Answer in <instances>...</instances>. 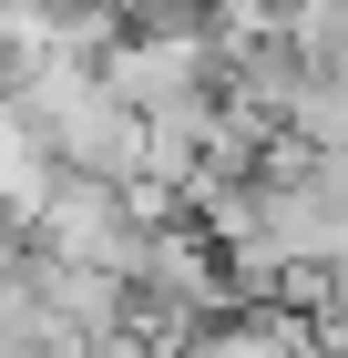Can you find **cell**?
<instances>
[{
    "instance_id": "cell-1",
    "label": "cell",
    "mask_w": 348,
    "mask_h": 358,
    "mask_svg": "<svg viewBox=\"0 0 348 358\" xmlns=\"http://www.w3.org/2000/svg\"><path fill=\"white\" fill-rule=\"evenodd\" d=\"M144 236H154V225L134 215L123 174H82V164H62L52 205L31 215V246L82 256V266H113V276H144Z\"/></svg>"
},
{
    "instance_id": "cell-2",
    "label": "cell",
    "mask_w": 348,
    "mask_h": 358,
    "mask_svg": "<svg viewBox=\"0 0 348 358\" xmlns=\"http://www.w3.org/2000/svg\"><path fill=\"white\" fill-rule=\"evenodd\" d=\"M21 276H31V297L52 307L62 328L82 338H103L134 317V276H113V266H82V256H52V246H21Z\"/></svg>"
},
{
    "instance_id": "cell-3",
    "label": "cell",
    "mask_w": 348,
    "mask_h": 358,
    "mask_svg": "<svg viewBox=\"0 0 348 358\" xmlns=\"http://www.w3.org/2000/svg\"><path fill=\"white\" fill-rule=\"evenodd\" d=\"M195 358H318V317L287 297H246L195 328Z\"/></svg>"
},
{
    "instance_id": "cell-4",
    "label": "cell",
    "mask_w": 348,
    "mask_h": 358,
    "mask_svg": "<svg viewBox=\"0 0 348 358\" xmlns=\"http://www.w3.org/2000/svg\"><path fill=\"white\" fill-rule=\"evenodd\" d=\"M318 358H328V348H318Z\"/></svg>"
}]
</instances>
